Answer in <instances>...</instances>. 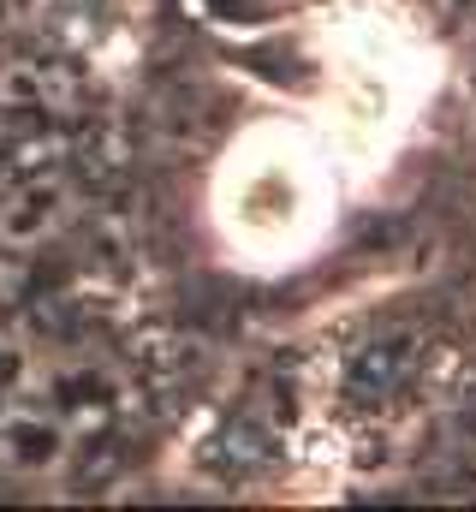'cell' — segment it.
Segmentation results:
<instances>
[{"label": "cell", "mask_w": 476, "mask_h": 512, "mask_svg": "<svg viewBox=\"0 0 476 512\" xmlns=\"http://www.w3.org/2000/svg\"><path fill=\"white\" fill-rule=\"evenodd\" d=\"M66 203H72V191H66L60 173H30V179H18V185L6 191L0 233H6L12 245H36V239H48V233L60 227Z\"/></svg>", "instance_id": "obj_2"}, {"label": "cell", "mask_w": 476, "mask_h": 512, "mask_svg": "<svg viewBox=\"0 0 476 512\" xmlns=\"http://www.w3.org/2000/svg\"><path fill=\"white\" fill-rule=\"evenodd\" d=\"M60 114H78V78L66 66H6L0 72V143H18Z\"/></svg>", "instance_id": "obj_1"}, {"label": "cell", "mask_w": 476, "mask_h": 512, "mask_svg": "<svg viewBox=\"0 0 476 512\" xmlns=\"http://www.w3.org/2000/svg\"><path fill=\"white\" fill-rule=\"evenodd\" d=\"M36 6H42V0H0V30H18Z\"/></svg>", "instance_id": "obj_3"}]
</instances>
